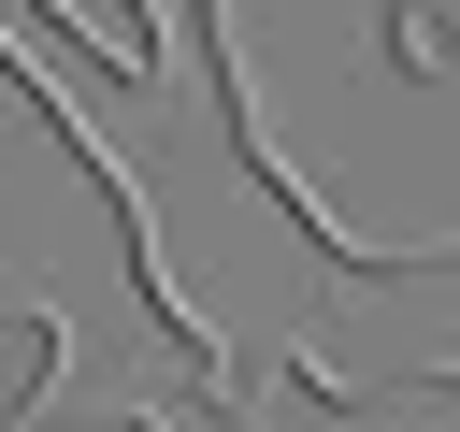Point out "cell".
Instances as JSON below:
<instances>
[{"label": "cell", "mask_w": 460, "mask_h": 432, "mask_svg": "<svg viewBox=\"0 0 460 432\" xmlns=\"http://www.w3.org/2000/svg\"><path fill=\"white\" fill-rule=\"evenodd\" d=\"M58 29H72V58L115 86V101H158V72H172V43H158V0H43Z\"/></svg>", "instance_id": "obj_1"}, {"label": "cell", "mask_w": 460, "mask_h": 432, "mask_svg": "<svg viewBox=\"0 0 460 432\" xmlns=\"http://www.w3.org/2000/svg\"><path fill=\"white\" fill-rule=\"evenodd\" d=\"M58 360H72V331H58V302H0V418H29L43 389H58Z\"/></svg>", "instance_id": "obj_2"}, {"label": "cell", "mask_w": 460, "mask_h": 432, "mask_svg": "<svg viewBox=\"0 0 460 432\" xmlns=\"http://www.w3.org/2000/svg\"><path fill=\"white\" fill-rule=\"evenodd\" d=\"M43 432H172L158 403H86V418H43Z\"/></svg>", "instance_id": "obj_3"}]
</instances>
